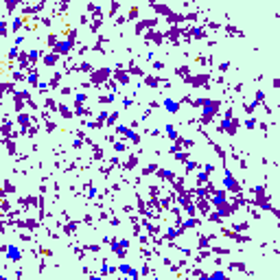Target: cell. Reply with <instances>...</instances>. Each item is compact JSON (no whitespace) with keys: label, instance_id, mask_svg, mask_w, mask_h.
<instances>
[{"label":"cell","instance_id":"obj_1","mask_svg":"<svg viewBox=\"0 0 280 280\" xmlns=\"http://www.w3.org/2000/svg\"><path fill=\"white\" fill-rule=\"evenodd\" d=\"M9 258H11V260H18V258H20V252H18L15 247H9Z\"/></svg>","mask_w":280,"mask_h":280},{"label":"cell","instance_id":"obj_2","mask_svg":"<svg viewBox=\"0 0 280 280\" xmlns=\"http://www.w3.org/2000/svg\"><path fill=\"white\" fill-rule=\"evenodd\" d=\"M166 109H169V112H175V109H177V103H175V101H171V99H166Z\"/></svg>","mask_w":280,"mask_h":280},{"label":"cell","instance_id":"obj_3","mask_svg":"<svg viewBox=\"0 0 280 280\" xmlns=\"http://www.w3.org/2000/svg\"><path fill=\"white\" fill-rule=\"evenodd\" d=\"M210 280H223V274H212Z\"/></svg>","mask_w":280,"mask_h":280}]
</instances>
